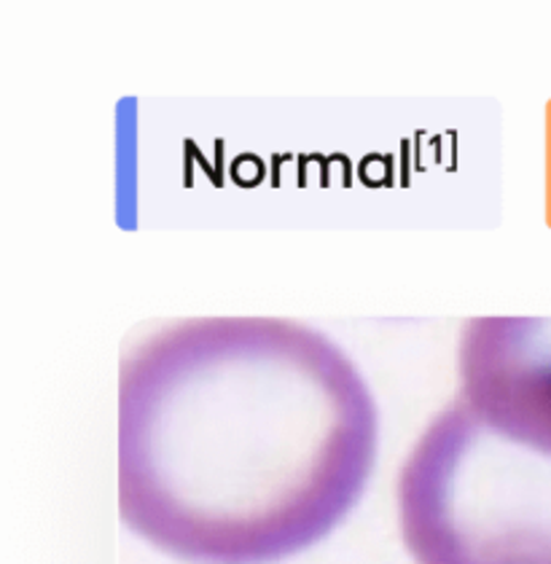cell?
<instances>
[{
  "label": "cell",
  "mask_w": 551,
  "mask_h": 564,
  "mask_svg": "<svg viewBox=\"0 0 551 564\" xmlns=\"http://www.w3.org/2000/svg\"><path fill=\"white\" fill-rule=\"evenodd\" d=\"M379 416L358 366L280 317H194L119 379V511L188 564H278L358 506Z\"/></svg>",
  "instance_id": "1"
},
{
  "label": "cell",
  "mask_w": 551,
  "mask_h": 564,
  "mask_svg": "<svg viewBox=\"0 0 551 564\" xmlns=\"http://www.w3.org/2000/svg\"><path fill=\"white\" fill-rule=\"evenodd\" d=\"M457 371V398L482 420L551 455V317L468 321Z\"/></svg>",
  "instance_id": "3"
},
{
  "label": "cell",
  "mask_w": 551,
  "mask_h": 564,
  "mask_svg": "<svg viewBox=\"0 0 551 564\" xmlns=\"http://www.w3.org/2000/svg\"><path fill=\"white\" fill-rule=\"evenodd\" d=\"M414 564H551V455L455 398L398 476Z\"/></svg>",
  "instance_id": "2"
}]
</instances>
